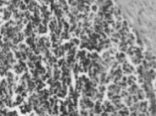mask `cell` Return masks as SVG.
Returning a JSON list of instances; mask_svg holds the SVG:
<instances>
[{
    "mask_svg": "<svg viewBox=\"0 0 156 116\" xmlns=\"http://www.w3.org/2000/svg\"><path fill=\"white\" fill-rule=\"evenodd\" d=\"M142 10L143 30L151 48L156 54V0H143Z\"/></svg>",
    "mask_w": 156,
    "mask_h": 116,
    "instance_id": "6da1fadb",
    "label": "cell"
}]
</instances>
